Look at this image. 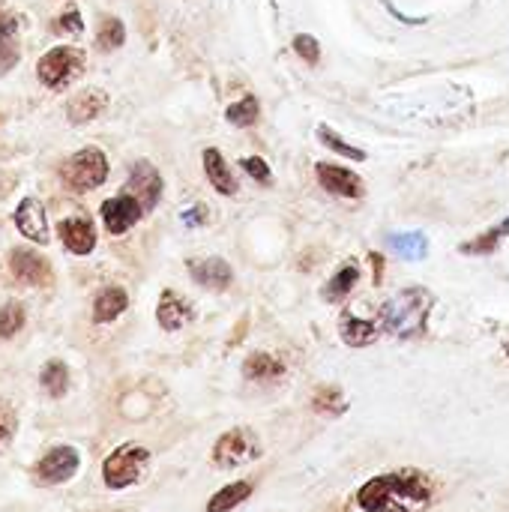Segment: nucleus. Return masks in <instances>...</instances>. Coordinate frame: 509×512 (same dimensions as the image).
<instances>
[{
    "mask_svg": "<svg viewBox=\"0 0 509 512\" xmlns=\"http://www.w3.org/2000/svg\"><path fill=\"white\" fill-rule=\"evenodd\" d=\"M504 354H507V360H509V339L504 342Z\"/></svg>",
    "mask_w": 509,
    "mask_h": 512,
    "instance_id": "nucleus-38",
    "label": "nucleus"
},
{
    "mask_svg": "<svg viewBox=\"0 0 509 512\" xmlns=\"http://www.w3.org/2000/svg\"><path fill=\"white\" fill-rule=\"evenodd\" d=\"M315 177L321 183V189L327 195H336V198H348V201H357L366 195V183L357 171L345 168V165H336V162H315Z\"/></svg>",
    "mask_w": 509,
    "mask_h": 512,
    "instance_id": "nucleus-8",
    "label": "nucleus"
},
{
    "mask_svg": "<svg viewBox=\"0 0 509 512\" xmlns=\"http://www.w3.org/2000/svg\"><path fill=\"white\" fill-rule=\"evenodd\" d=\"M147 465H150V450L147 447H141V444H120L102 462V483L111 492H123V489L135 486L144 477Z\"/></svg>",
    "mask_w": 509,
    "mask_h": 512,
    "instance_id": "nucleus-3",
    "label": "nucleus"
},
{
    "mask_svg": "<svg viewBox=\"0 0 509 512\" xmlns=\"http://www.w3.org/2000/svg\"><path fill=\"white\" fill-rule=\"evenodd\" d=\"M27 321V312L21 303H6L0 306V339H15Z\"/></svg>",
    "mask_w": 509,
    "mask_h": 512,
    "instance_id": "nucleus-30",
    "label": "nucleus"
},
{
    "mask_svg": "<svg viewBox=\"0 0 509 512\" xmlns=\"http://www.w3.org/2000/svg\"><path fill=\"white\" fill-rule=\"evenodd\" d=\"M51 30H54L57 36H78V33L84 30L81 12H78V9H66L63 15H57V18H54Z\"/></svg>",
    "mask_w": 509,
    "mask_h": 512,
    "instance_id": "nucleus-34",
    "label": "nucleus"
},
{
    "mask_svg": "<svg viewBox=\"0 0 509 512\" xmlns=\"http://www.w3.org/2000/svg\"><path fill=\"white\" fill-rule=\"evenodd\" d=\"M509 237V216L507 219H501V222H495L492 228H486L483 234H477V237H471V240H465L462 246H459V252L462 255H468V258H486V255H495L501 246H504V240Z\"/></svg>",
    "mask_w": 509,
    "mask_h": 512,
    "instance_id": "nucleus-21",
    "label": "nucleus"
},
{
    "mask_svg": "<svg viewBox=\"0 0 509 512\" xmlns=\"http://www.w3.org/2000/svg\"><path fill=\"white\" fill-rule=\"evenodd\" d=\"M258 117H261V102H258L255 93H246L243 99H237V102H231V105L225 108V120H228L231 126H237V129L255 126Z\"/></svg>",
    "mask_w": 509,
    "mask_h": 512,
    "instance_id": "nucleus-26",
    "label": "nucleus"
},
{
    "mask_svg": "<svg viewBox=\"0 0 509 512\" xmlns=\"http://www.w3.org/2000/svg\"><path fill=\"white\" fill-rule=\"evenodd\" d=\"M18 18L15 15H3L0 18V75L9 72L18 63Z\"/></svg>",
    "mask_w": 509,
    "mask_h": 512,
    "instance_id": "nucleus-27",
    "label": "nucleus"
},
{
    "mask_svg": "<svg viewBox=\"0 0 509 512\" xmlns=\"http://www.w3.org/2000/svg\"><path fill=\"white\" fill-rule=\"evenodd\" d=\"M129 309V291L120 285H105L93 297V324H111Z\"/></svg>",
    "mask_w": 509,
    "mask_h": 512,
    "instance_id": "nucleus-19",
    "label": "nucleus"
},
{
    "mask_svg": "<svg viewBox=\"0 0 509 512\" xmlns=\"http://www.w3.org/2000/svg\"><path fill=\"white\" fill-rule=\"evenodd\" d=\"M183 222H186V225H204V222H207V207H204V204L189 207V210L183 213Z\"/></svg>",
    "mask_w": 509,
    "mask_h": 512,
    "instance_id": "nucleus-36",
    "label": "nucleus"
},
{
    "mask_svg": "<svg viewBox=\"0 0 509 512\" xmlns=\"http://www.w3.org/2000/svg\"><path fill=\"white\" fill-rule=\"evenodd\" d=\"M123 192H129L132 198H138V204L144 207V213H153L156 204H159V198H162V174L156 171L153 162L138 159L129 168V180H126V189Z\"/></svg>",
    "mask_w": 509,
    "mask_h": 512,
    "instance_id": "nucleus-9",
    "label": "nucleus"
},
{
    "mask_svg": "<svg viewBox=\"0 0 509 512\" xmlns=\"http://www.w3.org/2000/svg\"><path fill=\"white\" fill-rule=\"evenodd\" d=\"M186 267H189L192 282L210 294H225L234 285V267L225 258H216V255L192 258V261H186Z\"/></svg>",
    "mask_w": 509,
    "mask_h": 512,
    "instance_id": "nucleus-11",
    "label": "nucleus"
},
{
    "mask_svg": "<svg viewBox=\"0 0 509 512\" xmlns=\"http://www.w3.org/2000/svg\"><path fill=\"white\" fill-rule=\"evenodd\" d=\"M201 162H204V174H207L210 186H213L219 195L234 198V195L240 192V183H237V177H234V171H231L228 159L222 156V150H216V147H204Z\"/></svg>",
    "mask_w": 509,
    "mask_h": 512,
    "instance_id": "nucleus-15",
    "label": "nucleus"
},
{
    "mask_svg": "<svg viewBox=\"0 0 509 512\" xmlns=\"http://www.w3.org/2000/svg\"><path fill=\"white\" fill-rule=\"evenodd\" d=\"M435 309V294L423 285H411L396 291L384 306H381V330L399 342L420 339L429 327V315Z\"/></svg>",
    "mask_w": 509,
    "mask_h": 512,
    "instance_id": "nucleus-2",
    "label": "nucleus"
},
{
    "mask_svg": "<svg viewBox=\"0 0 509 512\" xmlns=\"http://www.w3.org/2000/svg\"><path fill=\"white\" fill-rule=\"evenodd\" d=\"M15 432H18V417H15V411L6 408V405H0V447H3Z\"/></svg>",
    "mask_w": 509,
    "mask_h": 512,
    "instance_id": "nucleus-35",
    "label": "nucleus"
},
{
    "mask_svg": "<svg viewBox=\"0 0 509 512\" xmlns=\"http://www.w3.org/2000/svg\"><path fill=\"white\" fill-rule=\"evenodd\" d=\"M360 285V267L357 264H345V267H339L330 279H327V285L321 288V297L327 300V303H339V300H345V297H351V291Z\"/></svg>",
    "mask_w": 509,
    "mask_h": 512,
    "instance_id": "nucleus-24",
    "label": "nucleus"
},
{
    "mask_svg": "<svg viewBox=\"0 0 509 512\" xmlns=\"http://www.w3.org/2000/svg\"><path fill=\"white\" fill-rule=\"evenodd\" d=\"M354 501L360 512H429L435 504V480L420 468H396L369 477Z\"/></svg>",
    "mask_w": 509,
    "mask_h": 512,
    "instance_id": "nucleus-1",
    "label": "nucleus"
},
{
    "mask_svg": "<svg viewBox=\"0 0 509 512\" xmlns=\"http://www.w3.org/2000/svg\"><path fill=\"white\" fill-rule=\"evenodd\" d=\"M57 237L60 243L72 252V255H90L96 249V228L87 216H66L57 225Z\"/></svg>",
    "mask_w": 509,
    "mask_h": 512,
    "instance_id": "nucleus-13",
    "label": "nucleus"
},
{
    "mask_svg": "<svg viewBox=\"0 0 509 512\" xmlns=\"http://www.w3.org/2000/svg\"><path fill=\"white\" fill-rule=\"evenodd\" d=\"M240 171L249 174L258 186H273V171H270L267 159H261V156H243L240 159Z\"/></svg>",
    "mask_w": 509,
    "mask_h": 512,
    "instance_id": "nucleus-32",
    "label": "nucleus"
},
{
    "mask_svg": "<svg viewBox=\"0 0 509 512\" xmlns=\"http://www.w3.org/2000/svg\"><path fill=\"white\" fill-rule=\"evenodd\" d=\"M15 228L21 231V237L45 246L48 243V222H45V210L36 198H24L15 207Z\"/></svg>",
    "mask_w": 509,
    "mask_h": 512,
    "instance_id": "nucleus-18",
    "label": "nucleus"
},
{
    "mask_svg": "<svg viewBox=\"0 0 509 512\" xmlns=\"http://www.w3.org/2000/svg\"><path fill=\"white\" fill-rule=\"evenodd\" d=\"M369 261H372V270H375L372 282H375V285H381V282H384V255H381V252H372V255H369Z\"/></svg>",
    "mask_w": 509,
    "mask_h": 512,
    "instance_id": "nucleus-37",
    "label": "nucleus"
},
{
    "mask_svg": "<svg viewBox=\"0 0 509 512\" xmlns=\"http://www.w3.org/2000/svg\"><path fill=\"white\" fill-rule=\"evenodd\" d=\"M390 249H393L399 258H405V261H420V258H426V252H429V240H426V234H420V231H414V234H393V237H390Z\"/></svg>",
    "mask_w": 509,
    "mask_h": 512,
    "instance_id": "nucleus-29",
    "label": "nucleus"
},
{
    "mask_svg": "<svg viewBox=\"0 0 509 512\" xmlns=\"http://www.w3.org/2000/svg\"><path fill=\"white\" fill-rule=\"evenodd\" d=\"M288 375V366L279 354L270 351H255L243 360V378L252 384H273Z\"/></svg>",
    "mask_w": 509,
    "mask_h": 512,
    "instance_id": "nucleus-17",
    "label": "nucleus"
},
{
    "mask_svg": "<svg viewBox=\"0 0 509 512\" xmlns=\"http://www.w3.org/2000/svg\"><path fill=\"white\" fill-rule=\"evenodd\" d=\"M291 48H294V54H300L309 66H315V63L321 60V42H318L312 33H297V36L291 39Z\"/></svg>",
    "mask_w": 509,
    "mask_h": 512,
    "instance_id": "nucleus-33",
    "label": "nucleus"
},
{
    "mask_svg": "<svg viewBox=\"0 0 509 512\" xmlns=\"http://www.w3.org/2000/svg\"><path fill=\"white\" fill-rule=\"evenodd\" d=\"M99 216H102L105 231L114 234V237H120V234L132 231V228L141 222L144 207H141L138 198H132L129 192H120V195H114V198H108V201L102 204Z\"/></svg>",
    "mask_w": 509,
    "mask_h": 512,
    "instance_id": "nucleus-10",
    "label": "nucleus"
},
{
    "mask_svg": "<svg viewBox=\"0 0 509 512\" xmlns=\"http://www.w3.org/2000/svg\"><path fill=\"white\" fill-rule=\"evenodd\" d=\"M312 411L321 414V417H330V420L348 414L345 390L336 387V384H318V387H315V396H312Z\"/></svg>",
    "mask_w": 509,
    "mask_h": 512,
    "instance_id": "nucleus-23",
    "label": "nucleus"
},
{
    "mask_svg": "<svg viewBox=\"0 0 509 512\" xmlns=\"http://www.w3.org/2000/svg\"><path fill=\"white\" fill-rule=\"evenodd\" d=\"M123 39H126V27H123V21H120V18H105V21L99 24L96 45H99L102 51H114V48H120V45H123Z\"/></svg>",
    "mask_w": 509,
    "mask_h": 512,
    "instance_id": "nucleus-31",
    "label": "nucleus"
},
{
    "mask_svg": "<svg viewBox=\"0 0 509 512\" xmlns=\"http://www.w3.org/2000/svg\"><path fill=\"white\" fill-rule=\"evenodd\" d=\"M60 177L72 192H93L108 180V156L99 147H84L63 162Z\"/></svg>",
    "mask_w": 509,
    "mask_h": 512,
    "instance_id": "nucleus-5",
    "label": "nucleus"
},
{
    "mask_svg": "<svg viewBox=\"0 0 509 512\" xmlns=\"http://www.w3.org/2000/svg\"><path fill=\"white\" fill-rule=\"evenodd\" d=\"M84 51L72 48V45H57L48 54H42V60L36 63V75L45 87L51 90H63L69 87L81 72H84Z\"/></svg>",
    "mask_w": 509,
    "mask_h": 512,
    "instance_id": "nucleus-6",
    "label": "nucleus"
},
{
    "mask_svg": "<svg viewBox=\"0 0 509 512\" xmlns=\"http://www.w3.org/2000/svg\"><path fill=\"white\" fill-rule=\"evenodd\" d=\"M156 321H159V327L165 333H177V330H183V327H189L195 321V306L180 291L165 288L159 294V303H156Z\"/></svg>",
    "mask_w": 509,
    "mask_h": 512,
    "instance_id": "nucleus-12",
    "label": "nucleus"
},
{
    "mask_svg": "<svg viewBox=\"0 0 509 512\" xmlns=\"http://www.w3.org/2000/svg\"><path fill=\"white\" fill-rule=\"evenodd\" d=\"M9 267H12V276L18 282H24V285L39 288V285L51 282V264L39 252H33V249H12Z\"/></svg>",
    "mask_w": 509,
    "mask_h": 512,
    "instance_id": "nucleus-14",
    "label": "nucleus"
},
{
    "mask_svg": "<svg viewBox=\"0 0 509 512\" xmlns=\"http://www.w3.org/2000/svg\"><path fill=\"white\" fill-rule=\"evenodd\" d=\"M255 492V483L252 480H237V483H228L222 486L216 495H210L207 501V512H234L237 507H243Z\"/></svg>",
    "mask_w": 509,
    "mask_h": 512,
    "instance_id": "nucleus-22",
    "label": "nucleus"
},
{
    "mask_svg": "<svg viewBox=\"0 0 509 512\" xmlns=\"http://www.w3.org/2000/svg\"><path fill=\"white\" fill-rule=\"evenodd\" d=\"M261 453H264V447H261L258 435L249 426H234L216 438V444L210 450V462L219 471H234V468H243V465L261 459Z\"/></svg>",
    "mask_w": 509,
    "mask_h": 512,
    "instance_id": "nucleus-4",
    "label": "nucleus"
},
{
    "mask_svg": "<svg viewBox=\"0 0 509 512\" xmlns=\"http://www.w3.org/2000/svg\"><path fill=\"white\" fill-rule=\"evenodd\" d=\"M39 384L45 387V393L51 399H60L66 390H69V366L63 360H48L42 366V375H39Z\"/></svg>",
    "mask_w": 509,
    "mask_h": 512,
    "instance_id": "nucleus-28",
    "label": "nucleus"
},
{
    "mask_svg": "<svg viewBox=\"0 0 509 512\" xmlns=\"http://www.w3.org/2000/svg\"><path fill=\"white\" fill-rule=\"evenodd\" d=\"M81 468V456L75 447L69 444H60V447H51L33 468L36 480L45 483V486H60V483H69Z\"/></svg>",
    "mask_w": 509,
    "mask_h": 512,
    "instance_id": "nucleus-7",
    "label": "nucleus"
},
{
    "mask_svg": "<svg viewBox=\"0 0 509 512\" xmlns=\"http://www.w3.org/2000/svg\"><path fill=\"white\" fill-rule=\"evenodd\" d=\"M381 321H369V318H360L354 315L351 309H345L339 315V336L348 348H369L378 336H381Z\"/></svg>",
    "mask_w": 509,
    "mask_h": 512,
    "instance_id": "nucleus-16",
    "label": "nucleus"
},
{
    "mask_svg": "<svg viewBox=\"0 0 509 512\" xmlns=\"http://www.w3.org/2000/svg\"><path fill=\"white\" fill-rule=\"evenodd\" d=\"M315 135H318V141H321L327 150L339 153V156H342V159H348V162H366V159H369V153H366L363 147H354L351 141H345V138H342L336 129H330L327 123H318Z\"/></svg>",
    "mask_w": 509,
    "mask_h": 512,
    "instance_id": "nucleus-25",
    "label": "nucleus"
},
{
    "mask_svg": "<svg viewBox=\"0 0 509 512\" xmlns=\"http://www.w3.org/2000/svg\"><path fill=\"white\" fill-rule=\"evenodd\" d=\"M105 108H108V93L99 90V87H87V90H81V93H75V96L69 99L66 114H69L72 123H90V120H96Z\"/></svg>",
    "mask_w": 509,
    "mask_h": 512,
    "instance_id": "nucleus-20",
    "label": "nucleus"
}]
</instances>
